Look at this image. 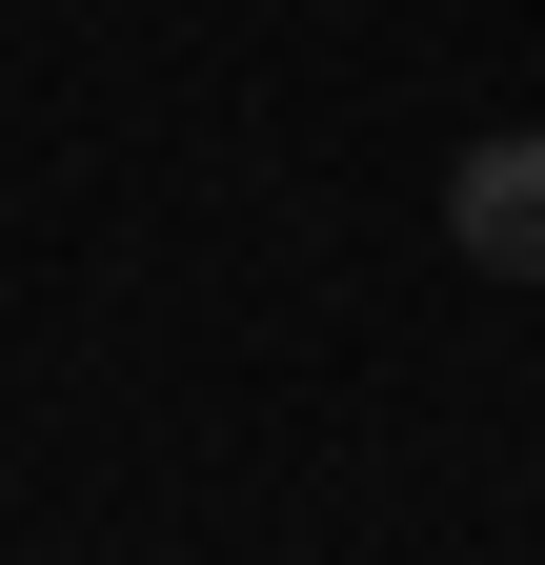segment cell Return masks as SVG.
Returning a JSON list of instances; mask_svg holds the SVG:
<instances>
[{
	"label": "cell",
	"mask_w": 545,
	"mask_h": 565,
	"mask_svg": "<svg viewBox=\"0 0 545 565\" xmlns=\"http://www.w3.org/2000/svg\"><path fill=\"white\" fill-rule=\"evenodd\" d=\"M445 243L485 263V282H545V121H505V141L445 162Z\"/></svg>",
	"instance_id": "6da1fadb"
}]
</instances>
